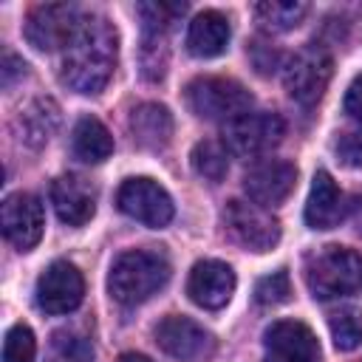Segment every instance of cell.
I'll list each match as a JSON object with an SVG mask.
<instances>
[{"instance_id": "obj_20", "label": "cell", "mask_w": 362, "mask_h": 362, "mask_svg": "<svg viewBox=\"0 0 362 362\" xmlns=\"http://www.w3.org/2000/svg\"><path fill=\"white\" fill-rule=\"evenodd\" d=\"M71 147H74L76 158H82L88 164H102L113 153V136L99 119L82 116L71 133Z\"/></svg>"}, {"instance_id": "obj_12", "label": "cell", "mask_w": 362, "mask_h": 362, "mask_svg": "<svg viewBox=\"0 0 362 362\" xmlns=\"http://www.w3.org/2000/svg\"><path fill=\"white\" fill-rule=\"evenodd\" d=\"M297 184V167L283 161V158H263L252 164L243 175V192L249 195L252 204L272 209L280 206Z\"/></svg>"}, {"instance_id": "obj_32", "label": "cell", "mask_w": 362, "mask_h": 362, "mask_svg": "<svg viewBox=\"0 0 362 362\" xmlns=\"http://www.w3.org/2000/svg\"><path fill=\"white\" fill-rule=\"evenodd\" d=\"M354 212H356V223H359V232H362V198H356V204H354Z\"/></svg>"}, {"instance_id": "obj_9", "label": "cell", "mask_w": 362, "mask_h": 362, "mask_svg": "<svg viewBox=\"0 0 362 362\" xmlns=\"http://www.w3.org/2000/svg\"><path fill=\"white\" fill-rule=\"evenodd\" d=\"M82 17L85 14L71 3H45V6H37L25 17L23 31H25V40L37 51H65V45L76 34Z\"/></svg>"}, {"instance_id": "obj_3", "label": "cell", "mask_w": 362, "mask_h": 362, "mask_svg": "<svg viewBox=\"0 0 362 362\" xmlns=\"http://www.w3.org/2000/svg\"><path fill=\"white\" fill-rule=\"evenodd\" d=\"M305 286L314 300H339L362 288V257L345 246H322L305 260Z\"/></svg>"}, {"instance_id": "obj_30", "label": "cell", "mask_w": 362, "mask_h": 362, "mask_svg": "<svg viewBox=\"0 0 362 362\" xmlns=\"http://www.w3.org/2000/svg\"><path fill=\"white\" fill-rule=\"evenodd\" d=\"M345 113L362 124V76H356L345 90Z\"/></svg>"}, {"instance_id": "obj_28", "label": "cell", "mask_w": 362, "mask_h": 362, "mask_svg": "<svg viewBox=\"0 0 362 362\" xmlns=\"http://www.w3.org/2000/svg\"><path fill=\"white\" fill-rule=\"evenodd\" d=\"M288 297H291V280H288V274L283 269L260 277L257 286H255V300L260 305H280Z\"/></svg>"}, {"instance_id": "obj_17", "label": "cell", "mask_w": 362, "mask_h": 362, "mask_svg": "<svg viewBox=\"0 0 362 362\" xmlns=\"http://www.w3.org/2000/svg\"><path fill=\"white\" fill-rule=\"evenodd\" d=\"M345 218V198L334 178L325 170H317L311 178V192L305 201V223L311 229H331Z\"/></svg>"}, {"instance_id": "obj_27", "label": "cell", "mask_w": 362, "mask_h": 362, "mask_svg": "<svg viewBox=\"0 0 362 362\" xmlns=\"http://www.w3.org/2000/svg\"><path fill=\"white\" fill-rule=\"evenodd\" d=\"M141 71L147 79H161L167 71V37L161 34H144L141 48Z\"/></svg>"}, {"instance_id": "obj_24", "label": "cell", "mask_w": 362, "mask_h": 362, "mask_svg": "<svg viewBox=\"0 0 362 362\" xmlns=\"http://www.w3.org/2000/svg\"><path fill=\"white\" fill-rule=\"evenodd\" d=\"M136 11L141 17L144 34H161V37H167V31L187 11V6L184 3H139Z\"/></svg>"}, {"instance_id": "obj_2", "label": "cell", "mask_w": 362, "mask_h": 362, "mask_svg": "<svg viewBox=\"0 0 362 362\" xmlns=\"http://www.w3.org/2000/svg\"><path fill=\"white\" fill-rule=\"evenodd\" d=\"M170 272L173 269L164 255L150 249H130L110 263L107 291L122 305H139L167 286Z\"/></svg>"}, {"instance_id": "obj_21", "label": "cell", "mask_w": 362, "mask_h": 362, "mask_svg": "<svg viewBox=\"0 0 362 362\" xmlns=\"http://www.w3.org/2000/svg\"><path fill=\"white\" fill-rule=\"evenodd\" d=\"M20 139L28 144H42L51 139L57 122H59V107L51 99H37L20 113Z\"/></svg>"}, {"instance_id": "obj_22", "label": "cell", "mask_w": 362, "mask_h": 362, "mask_svg": "<svg viewBox=\"0 0 362 362\" xmlns=\"http://www.w3.org/2000/svg\"><path fill=\"white\" fill-rule=\"evenodd\" d=\"M305 14H308V3L300 0H263L255 6V20L272 34L300 25Z\"/></svg>"}, {"instance_id": "obj_14", "label": "cell", "mask_w": 362, "mask_h": 362, "mask_svg": "<svg viewBox=\"0 0 362 362\" xmlns=\"http://www.w3.org/2000/svg\"><path fill=\"white\" fill-rule=\"evenodd\" d=\"M85 297V280L68 260H54L37 280V305L45 314H68L79 308Z\"/></svg>"}, {"instance_id": "obj_16", "label": "cell", "mask_w": 362, "mask_h": 362, "mask_svg": "<svg viewBox=\"0 0 362 362\" xmlns=\"http://www.w3.org/2000/svg\"><path fill=\"white\" fill-rule=\"evenodd\" d=\"M51 204L62 223L85 226L96 212V189L79 175H59L51 184Z\"/></svg>"}, {"instance_id": "obj_25", "label": "cell", "mask_w": 362, "mask_h": 362, "mask_svg": "<svg viewBox=\"0 0 362 362\" xmlns=\"http://www.w3.org/2000/svg\"><path fill=\"white\" fill-rule=\"evenodd\" d=\"M328 328H331V339H334L337 351H354L362 342V311L342 308V311L331 314Z\"/></svg>"}, {"instance_id": "obj_6", "label": "cell", "mask_w": 362, "mask_h": 362, "mask_svg": "<svg viewBox=\"0 0 362 362\" xmlns=\"http://www.w3.org/2000/svg\"><path fill=\"white\" fill-rule=\"evenodd\" d=\"M286 136V122L272 110H249L223 124V147L235 156L255 158L277 147Z\"/></svg>"}, {"instance_id": "obj_31", "label": "cell", "mask_w": 362, "mask_h": 362, "mask_svg": "<svg viewBox=\"0 0 362 362\" xmlns=\"http://www.w3.org/2000/svg\"><path fill=\"white\" fill-rule=\"evenodd\" d=\"M119 362H153V359H147L144 354H122Z\"/></svg>"}, {"instance_id": "obj_11", "label": "cell", "mask_w": 362, "mask_h": 362, "mask_svg": "<svg viewBox=\"0 0 362 362\" xmlns=\"http://www.w3.org/2000/svg\"><path fill=\"white\" fill-rule=\"evenodd\" d=\"M0 226L6 240L20 249L28 252L40 243L42 238V226H45V212L37 195L31 192H11L6 195L3 206H0Z\"/></svg>"}, {"instance_id": "obj_19", "label": "cell", "mask_w": 362, "mask_h": 362, "mask_svg": "<svg viewBox=\"0 0 362 362\" xmlns=\"http://www.w3.org/2000/svg\"><path fill=\"white\" fill-rule=\"evenodd\" d=\"M130 133L147 150H161L173 136V116L164 105L144 102L130 113Z\"/></svg>"}, {"instance_id": "obj_29", "label": "cell", "mask_w": 362, "mask_h": 362, "mask_svg": "<svg viewBox=\"0 0 362 362\" xmlns=\"http://www.w3.org/2000/svg\"><path fill=\"white\" fill-rule=\"evenodd\" d=\"M334 153L337 158L351 167V170H362V127L359 130H348L334 141Z\"/></svg>"}, {"instance_id": "obj_23", "label": "cell", "mask_w": 362, "mask_h": 362, "mask_svg": "<svg viewBox=\"0 0 362 362\" xmlns=\"http://www.w3.org/2000/svg\"><path fill=\"white\" fill-rule=\"evenodd\" d=\"M192 170L206 181H221L229 170V150L218 141H198L192 147Z\"/></svg>"}, {"instance_id": "obj_10", "label": "cell", "mask_w": 362, "mask_h": 362, "mask_svg": "<svg viewBox=\"0 0 362 362\" xmlns=\"http://www.w3.org/2000/svg\"><path fill=\"white\" fill-rule=\"evenodd\" d=\"M158 348L178 362H206L215 354V337L184 314H170L156 325Z\"/></svg>"}, {"instance_id": "obj_18", "label": "cell", "mask_w": 362, "mask_h": 362, "mask_svg": "<svg viewBox=\"0 0 362 362\" xmlns=\"http://www.w3.org/2000/svg\"><path fill=\"white\" fill-rule=\"evenodd\" d=\"M229 45V20L221 11H201L187 28V51L198 59H212Z\"/></svg>"}, {"instance_id": "obj_13", "label": "cell", "mask_w": 362, "mask_h": 362, "mask_svg": "<svg viewBox=\"0 0 362 362\" xmlns=\"http://www.w3.org/2000/svg\"><path fill=\"white\" fill-rule=\"evenodd\" d=\"M314 331L300 320H277L263 334V362H317Z\"/></svg>"}, {"instance_id": "obj_26", "label": "cell", "mask_w": 362, "mask_h": 362, "mask_svg": "<svg viewBox=\"0 0 362 362\" xmlns=\"http://www.w3.org/2000/svg\"><path fill=\"white\" fill-rule=\"evenodd\" d=\"M34 356H37L34 331L23 322L11 325L3 339V362H34Z\"/></svg>"}, {"instance_id": "obj_1", "label": "cell", "mask_w": 362, "mask_h": 362, "mask_svg": "<svg viewBox=\"0 0 362 362\" xmlns=\"http://www.w3.org/2000/svg\"><path fill=\"white\" fill-rule=\"evenodd\" d=\"M119 59V34L113 23L96 14H85L74 40L62 51V82L82 93V96H96L105 90L116 71Z\"/></svg>"}, {"instance_id": "obj_5", "label": "cell", "mask_w": 362, "mask_h": 362, "mask_svg": "<svg viewBox=\"0 0 362 362\" xmlns=\"http://www.w3.org/2000/svg\"><path fill=\"white\" fill-rule=\"evenodd\" d=\"M331 74H334L331 54L322 45H308L288 59V65L283 71V85H286V93L297 105L311 107L322 99V93L331 82Z\"/></svg>"}, {"instance_id": "obj_15", "label": "cell", "mask_w": 362, "mask_h": 362, "mask_svg": "<svg viewBox=\"0 0 362 362\" xmlns=\"http://www.w3.org/2000/svg\"><path fill=\"white\" fill-rule=\"evenodd\" d=\"M235 272L223 260H198L187 280V294L195 305L206 311L223 308L235 294Z\"/></svg>"}, {"instance_id": "obj_8", "label": "cell", "mask_w": 362, "mask_h": 362, "mask_svg": "<svg viewBox=\"0 0 362 362\" xmlns=\"http://www.w3.org/2000/svg\"><path fill=\"white\" fill-rule=\"evenodd\" d=\"M223 223L226 232L249 252H269L280 243L277 218L252 201H240V198L229 201L223 209Z\"/></svg>"}, {"instance_id": "obj_7", "label": "cell", "mask_w": 362, "mask_h": 362, "mask_svg": "<svg viewBox=\"0 0 362 362\" xmlns=\"http://www.w3.org/2000/svg\"><path fill=\"white\" fill-rule=\"evenodd\" d=\"M116 206L127 218H133V221H139L150 229H164L175 215L170 192L158 181L144 178V175L122 181V187L116 192Z\"/></svg>"}, {"instance_id": "obj_4", "label": "cell", "mask_w": 362, "mask_h": 362, "mask_svg": "<svg viewBox=\"0 0 362 362\" xmlns=\"http://www.w3.org/2000/svg\"><path fill=\"white\" fill-rule=\"evenodd\" d=\"M187 105L198 119L232 122L252 110V93L226 76H198L187 85Z\"/></svg>"}]
</instances>
